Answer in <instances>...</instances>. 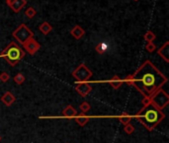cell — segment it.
Listing matches in <instances>:
<instances>
[{"label":"cell","instance_id":"cell-23","mask_svg":"<svg viewBox=\"0 0 169 143\" xmlns=\"http://www.w3.org/2000/svg\"><path fill=\"white\" fill-rule=\"evenodd\" d=\"M124 131L127 133V134H132L135 132V126H133V124L129 123V124H127L125 125V127H124Z\"/></svg>","mask_w":169,"mask_h":143},{"label":"cell","instance_id":"cell-11","mask_svg":"<svg viewBox=\"0 0 169 143\" xmlns=\"http://www.w3.org/2000/svg\"><path fill=\"white\" fill-rule=\"evenodd\" d=\"M158 55L164 60L166 63L169 62V42H165L164 45L158 50Z\"/></svg>","mask_w":169,"mask_h":143},{"label":"cell","instance_id":"cell-1","mask_svg":"<svg viewBox=\"0 0 169 143\" xmlns=\"http://www.w3.org/2000/svg\"><path fill=\"white\" fill-rule=\"evenodd\" d=\"M128 85L133 87L143 98H150L155 91L162 89L167 78L150 61H145L133 75L123 79Z\"/></svg>","mask_w":169,"mask_h":143},{"label":"cell","instance_id":"cell-6","mask_svg":"<svg viewBox=\"0 0 169 143\" xmlns=\"http://www.w3.org/2000/svg\"><path fill=\"white\" fill-rule=\"evenodd\" d=\"M12 35L21 45H23L26 41H28L30 38L34 37V33L30 29H29V28L25 24H21L13 32Z\"/></svg>","mask_w":169,"mask_h":143},{"label":"cell","instance_id":"cell-14","mask_svg":"<svg viewBox=\"0 0 169 143\" xmlns=\"http://www.w3.org/2000/svg\"><path fill=\"white\" fill-rule=\"evenodd\" d=\"M74 120L76 121L80 126H85V125L89 122L90 118L88 116H86L85 113L80 112L79 114H77V115L74 117Z\"/></svg>","mask_w":169,"mask_h":143},{"label":"cell","instance_id":"cell-21","mask_svg":"<svg viewBox=\"0 0 169 143\" xmlns=\"http://www.w3.org/2000/svg\"><path fill=\"white\" fill-rule=\"evenodd\" d=\"M25 15L28 17V18L32 19V18H34V17L37 15V11L35 10V8H33V7H29L25 11Z\"/></svg>","mask_w":169,"mask_h":143},{"label":"cell","instance_id":"cell-7","mask_svg":"<svg viewBox=\"0 0 169 143\" xmlns=\"http://www.w3.org/2000/svg\"><path fill=\"white\" fill-rule=\"evenodd\" d=\"M22 46H23V48L25 49L26 52L28 54H30V55H35L40 50V48H41V45L36 41V40H35L34 37L30 38V39L28 40V41H26Z\"/></svg>","mask_w":169,"mask_h":143},{"label":"cell","instance_id":"cell-17","mask_svg":"<svg viewBox=\"0 0 169 143\" xmlns=\"http://www.w3.org/2000/svg\"><path fill=\"white\" fill-rule=\"evenodd\" d=\"M27 4V1L26 0H15V2H14V4L11 6L10 8L12 9L14 12H16V13H18L19 11L25 6V5Z\"/></svg>","mask_w":169,"mask_h":143},{"label":"cell","instance_id":"cell-13","mask_svg":"<svg viewBox=\"0 0 169 143\" xmlns=\"http://www.w3.org/2000/svg\"><path fill=\"white\" fill-rule=\"evenodd\" d=\"M107 83H108L114 89H118L119 88L122 87V84H124V81H123L122 79H120L118 76H114V78L109 79Z\"/></svg>","mask_w":169,"mask_h":143},{"label":"cell","instance_id":"cell-4","mask_svg":"<svg viewBox=\"0 0 169 143\" xmlns=\"http://www.w3.org/2000/svg\"><path fill=\"white\" fill-rule=\"evenodd\" d=\"M151 104L154 105L158 110H162L163 108H165L169 104V95L167 93L162 89H159L157 91L150 96Z\"/></svg>","mask_w":169,"mask_h":143},{"label":"cell","instance_id":"cell-28","mask_svg":"<svg viewBox=\"0 0 169 143\" xmlns=\"http://www.w3.org/2000/svg\"><path fill=\"white\" fill-rule=\"evenodd\" d=\"M133 1H138V0H133Z\"/></svg>","mask_w":169,"mask_h":143},{"label":"cell","instance_id":"cell-5","mask_svg":"<svg viewBox=\"0 0 169 143\" xmlns=\"http://www.w3.org/2000/svg\"><path fill=\"white\" fill-rule=\"evenodd\" d=\"M71 76L76 79V82H89V79L93 76V73L86 67L85 64H80L75 70L71 73Z\"/></svg>","mask_w":169,"mask_h":143},{"label":"cell","instance_id":"cell-27","mask_svg":"<svg viewBox=\"0 0 169 143\" xmlns=\"http://www.w3.org/2000/svg\"><path fill=\"white\" fill-rule=\"evenodd\" d=\"M14 2H15V0H6V3H7V5L9 7L12 6V5L14 4Z\"/></svg>","mask_w":169,"mask_h":143},{"label":"cell","instance_id":"cell-29","mask_svg":"<svg viewBox=\"0 0 169 143\" xmlns=\"http://www.w3.org/2000/svg\"><path fill=\"white\" fill-rule=\"evenodd\" d=\"M0 141H1V136H0Z\"/></svg>","mask_w":169,"mask_h":143},{"label":"cell","instance_id":"cell-15","mask_svg":"<svg viewBox=\"0 0 169 143\" xmlns=\"http://www.w3.org/2000/svg\"><path fill=\"white\" fill-rule=\"evenodd\" d=\"M117 118L119 119V121H120L122 124H123V125H127V124L131 123L132 119H133V116L130 115V114L128 113V112L124 111L123 113L121 114V115L117 116Z\"/></svg>","mask_w":169,"mask_h":143},{"label":"cell","instance_id":"cell-10","mask_svg":"<svg viewBox=\"0 0 169 143\" xmlns=\"http://www.w3.org/2000/svg\"><path fill=\"white\" fill-rule=\"evenodd\" d=\"M70 34H71V36L74 38V39H76V40H79L80 38H82L84 35H85V31L82 27H80L79 25H75L71 31H70Z\"/></svg>","mask_w":169,"mask_h":143},{"label":"cell","instance_id":"cell-16","mask_svg":"<svg viewBox=\"0 0 169 143\" xmlns=\"http://www.w3.org/2000/svg\"><path fill=\"white\" fill-rule=\"evenodd\" d=\"M39 30L41 33H43L44 35H48L52 31V27L49 22H43L42 24L39 26Z\"/></svg>","mask_w":169,"mask_h":143},{"label":"cell","instance_id":"cell-20","mask_svg":"<svg viewBox=\"0 0 169 143\" xmlns=\"http://www.w3.org/2000/svg\"><path fill=\"white\" fill-rule=\"evenodd\" d=\"M13 79H14V82H15L17 84H22L23 83L26 81V78H25L24 75H23V74L19 73V74H17V75L14 77Z\"/></svg>","mask_w":169,"mask_h":143},{"label":"cell","instance_id":"cell-18","mask_svg":"<svg viewBox=\"0 0 169 143\" xmlns=\"http://www.w3.org/2000/svg\"><path fill=\"white\" fill-rule=\"evenodd\" d=\"M107 50H108V45L106 43H99L95 47V51L100 55H103L104 53H106Z\"/></svg>","mask_w":169,"mask_h":143},{"label":"cell","instance_id":"cell-24","mask_svg":"<svg viewBox=\"0 0 169 143\" xmlns=\"http://www.w3.org/2000/svg\"><path fill=\"white\" fill-rule=\"evenodd\" d=\"M9 79H10V76H9L8 73L2 72L1 74H0V81H1L2 83H7Z\"/></svg>","mask_w":169,"mask_h":143},{"label":"cell","instance_id":"cell-2","mask_svg":"<svg viewBox=\"0 0 169 143\" xmlns=\"http://www.w3.org/2000/svg\"><path fill=\"white\" fill-rule=\"evenodd\" d=\"M135 117L148 131H152L165 118V114L150 102L149 105L142 106Z\"/></svg>","mask_w":169,"mask_h":143},{"label":"cell","instance_id":"cell-12","mask_svg":"<svg viewBox=\"0 0 169 143\" xmlns=\"http://www.w3.org/2000/svg\"><path fill=\"white\" fill-rule=\"evenodd\" d=\"M77 111H76V110L71 105H67L65 110H62V115L65 116V117H66V118H74L75 116L77 115Z\"/></svg>","mask_w":169,"mask_h":143},{"label":"cell","instance_id":"cell-19","mask_svg":"<svg viewBox=\"0 0 169 143\" xmlns=\"http://www.w3.org/2000/svg\"><path fill=\"white\" fill-rule=\"evenodd\" d=\"M143 39H144L147 43H152L154 40L156 39V36H155V34H154L152 31H147V33L144 34Z\"/></svg>","mask_w":169,"mask_h":143},{"label":"cell","instance_id":"cell-25","mask_svg":"<svg viewBox=\"0 0 169 143\" xmlns=\"http://www.w3.org/2000/svg\"><path fill=\"white\" fill-rule=\"evenodd\" d=\"M155 49H156V46H155V44H153V42L152 43H147V46H145V50H147V52H149V53H153L155 51Z\"/></svg>","mask_w":169,"mask_h":143},{"label":"cell","instance_id":"cell-9","mask_svg":"<svg viewBox=\"0 0 169 143\" xmlns=\"http://www.w3.org/2000/svg\"><path fill=\"white\" fill-rule=\"evenodd\" d=\"M0 100L6 106H11L16 101V96L11 93V91H6V93L0 98Z\"/></svg>","mask_w":169,"mask_h":143},{"label":"cell","instance_id":"cell-22","mask_svg":"<svg viewBox=\"0 0 169 143\" xmlns=\"http://www.w3.org/2000/svg\"><path fill=\"white\" fill-rule=\"evenodd\" d=\"M79 108H80V110H81V112H82V113H86V112H88L90 110L91 105L87 101H83L82 104L79 105Z\"/></svg>","mask_w":169,"mask_h":143},{"label":"cell","instance_id":"cell-3","mask_svg":"<svg viewBox=\"0 0 169 143\" xmlns=\"http://www.w3.org/2000/svg\"><path fill=\"white\" fill-rule=\"evenodd\" d=\"M0 56L3 57L11 67H15L25 57V51L21 49L15 42H11L2 51Z\"/></svg>","mask_w":169,"mask_h":143},{"label":"cell","instance_id":"cell-26","mask_svg":"<svg viewBox=\"0 0 169 143\" xmlns=\"http://www.w3.org/2000/svg\"><path fill=\"white\" fill-rule=\"evenodd\" d=\"M150 102H151V101H150V98H143V100H142V104L143 106L149 105Z\"/></svg>","mask_w":169,"mask_h":143},{"label":"cell","instance_id":"cell-8","mask_svg":"<svg viewBox=\"0 0 169 143\" xmlns=\"http://www.w3.org/2000/svg\"><path fill=\"white\" fill-rule=\"evenodd\" d=\"M74 89L81 96H82V98H85V96H87L91 93L92 85L90 84L89 82H81V83L76 82L75 83Z\"/></svg>","mask_w":169,"mask_h":143}]
</instances>
